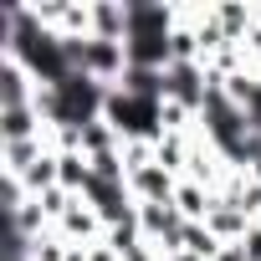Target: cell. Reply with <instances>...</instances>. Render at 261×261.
<instances>
[{"mask_svg": "<svg viewBox=\"0 0 261 261\" xmlns=\"http://www.w3.org/2000/svg\"><path fill=\"white\" fill-rule=\"evenodd\" d=\"M102 123L113 128L123 144L128 139H154L159 123H164V102H149V97H134V92L113 87L108 92V108H102Z\"/></svg>", "mask_w": 261, "mask_h": 261, "instance_id": "6da1fadb", "label": "cell"}]
</instances>
